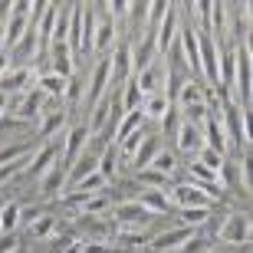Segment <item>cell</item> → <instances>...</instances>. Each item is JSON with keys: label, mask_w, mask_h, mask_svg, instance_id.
Returning a JSON list of instances; mask_svg holds the SVG:
<instances>
[{"label": "cell", "mask_w": 253, "mask_h": 253, "mask_svg": "<svg viewBox=\"0 0 253 253\" xmlns=\"http://www.w3.org/2000/svg\"><path fill=\"white\" fill-rule=\"evenodd\" d=\"M17 237L13 234H0V253H10V250H17Z\"/></svg>", "instance_id": "obj_44"}, {"label": "cell", "mask_w": 253, "mask_h": 253, "mask_svg": "<svg viewBox=\"0 0 253 253\" xmlns=\"http://www.w3.org/2000/svg\"><path fill=\"white\" fill-rule=\"evenodd\" d=\"M217 240L220 244H250V217L247 214H227L217 224Z\"/></svg>", "instance_id": "obj_4"}, {"label": "cell", "mask_w": 253, "mask_h": 253, "mask_svg": "<svg viewBox=\"0 0 253 253\" xmlns=\"http://www.w3.org/2000/svg\"><path fill=\"white\" fill-rule=\"evenodd\" d=\"M115 220L125 227V230H145L151 224V214L138 201H122V204H115Z\"/></svg>", "instance_id": "obj_5"}, {"label": "cell", "mask_w": 253, "mask_h": 253, "mask_svg": "<svg viewBox=\"0 0 253 253\" xmlns=\"http://www.w3.org/2000/svg\"><path fill=\"white\" fill-rule=\"evenodd\" d=\"M158 155V135H145L138 145V151H135V158H131V168L135 171H145L151 165V158Z\"/></svg>", "instance_id": "obj_18"}, {"label": "cell", "mask_w": 253, "mask_h": 253, "mask_svg": "<svg viewBox=\"0 0 253 253\" xmlns=\"http://www.w3.org/2000/svg\"><path fill=\"white\" fill-rule=\"evenodd\" d=\"M178 125H181V119H178V112H165V131H171V135H178Z\"/></svg>", "instance_id": "obj_43"}, {"label": "cell", "mask_w": 253, "mask_h": 253, "mask_svg": "<svg viewBox=\"0 0 253 253\" xmlns=\"http://www.w3.org/2000/svg\"><path fill=\"white\" fill-rule=\"evenodd\" d=\"M171 109L168 95L165 92H155V95H145V105H141V115H148V119H165V112Z\"/></svg>", "instance_id": "obj_27"}, {"label": "cell", "mask_w": 253, "mask_h": 253, "mask_svg": "<svg viewBox=\"0 0 253 253\" xmlns=\"http://www.w3.org/2000/svg\"><path fill=\"white\" fill-rule=\"evenodd\" d=\"M148 168H151V171H158V174H168V178H171V171L178 168V165H174V155H171V151H161V148H158V155L151 158Z\"/></svg>", "instance_id": "obj_34"}, {"label": "cell", "mask_w": 253, "mask_h": 253, "mask_svg": "<svg viewBox=\"0 0 253 253\" xmlns=\"http://www.w3.org/2000/svg\"><path fill=\"white\" fill-rule=\"evenodd\" d=\"M207 253H214V250H207ZM217 253H227V250H217Z\"/></svg>", "instance_id": "obj_49"}, {"label": "cell", "mask_w": 253, "mask_h": 253, "mask_svg": "<svg viewBox=\"0 0 253 253\" xmlns=\"http://www.w3.org/2000/svg\"><path fill=\"white\" fill-rule=\"evenodd\" d=\"M220 125H227V135L224 138L230 141V148L234 151H250V112H240V105H234L230 99H224V109H220Z\"/></svg>", "instance_id": "obj_1"}, {"label": "cell", "mask_w": 253, "mask_h": 253, "mask_svg": "<svg viewBox=\"0 0 253 253\" xmlns=\"http://www.w3.org/2000/svg\"><path fill=\"white\" fill-rule=\"evenodd\" d=\"M40 191H43L46 197H56V194L66 191V165H63V161H56V165L40 178Z\"/></svg>", "instance_id": "obj_13"}, {"label": "cell", "mask_w": 253, "mask_h": 253, "mask_svg": "<svg viewBox=\"0 0 253 253\" xmlns=\"http://www.w3.org/2000/svg\"><path fill=\"white\" fill-rule=\"evenodd\" d=\"M191 237H194V227H184V224H181V227H174V230L158 234L155 240H151V247H155V250H161V253H165V250L174 253L181 244H184V240H191Z\"/></svg>", "instance_id": "obj_10"}, {"label": "cell", "mask_w": 253, "mask_h": 253, "mask_svg": "<svg viewBox=\"0 0 253 253\" xmlns=\"http://www.w3.org/2000/svg\"><path fill=\"white\" fill-rule=\"evenodd\" d=\"M17 224H20V204L10 201V204L0 207V234H13Z\"/></svg>", "instance_id": "obj_30"}, {"label": "cell", "mask_w": 253, "mask_h": 253, "mask_svg": "<svg viewBox=\"0 0 253 253\" xmlns=\"http://www.w3.org/2000/svg\"><path fill=\"white\" fill-rule=\"evenodd\" d=\"M105 184H109V181H105L102 174H99V171H92V174H85V178L76 181L73 191H76V194H83V197H92V194H102Z\"/></svg>", "instance_id": "obj_24"}, {"label": "cell", "mask_w": 253, "mask_h": 253, "mask_svg": "<svg viewBox=\"0 0 253 253\" xmlns=\"http://www.w3.org/2000/svg\"><path fill=\"white\" fill-rule=\"evenodd\" d=\"M66 125V112L63 105H53L49 112H43V122H40V138H56Z\"/></svg>", "instance_id": "obj_15"}, {"label": "cell", "mask_w": 253, "mask_h": 253, "mask_svg": "<svg viewBox=\"0 0 253 253\" xmlns=\"http://www.w3.org/2000/svg\"><path fill=\"white\" fill-rule=\"evenodd\" d=\"M10 69V56H7V49H0V76Z\"/></svg>", "instance_id": "obj_45"}, {"label": "cell", "mask_w": 253, "mask_h": 253, "mask_svg": "<svg viewBox=\"0 0 253 253\" xmlns=\"http://www.w3.org/2000/svg\"><path fill=\"white\" fill-rule=\"evenodd\" d=\"M92 33H95V10L92 3H83V46H79V56H92Z\"/></svg>", "instance_id": "obj_22"}, {"label": "cell", "mask_w": 253, "mask_h": 253, "mask_svg": "<svg viewBox=\"0 0 253 253\" xmlns=\"http://www.w3.org/2000/svg\"><path fill=\"white\" fill-rule=\"evenodd\" d=\"M168 201H174L181 211H184V207H214V197L207 194L201 184H194V181H181V184H174V188L168 191Z\"/></svg>", "instance_id": "obj_3"}, {"label": "cell", "mask_w": 253, "mask_h": 253, "mask_svg": "<svg viewBox=\"0 0 253 253\" xmlns=\"http://www.w3.org/2000/svg\"><path fill=\"white\" fill-rule=\"evenodd\" d=\"M109 17H112V20H125V17H128V3H125V0L109 3Z\"/></svg>", "instance_id": "obj_42"}, {"label": "cell", "mask_w": 253, "mask_h": 253, "mask_svg": "<svg viewBox=\"0 0 253 253\" xmlns=\"http://www.w3.org/2000/svg\"><path fill=\"white\" fill-rule=\"evenodd\" d=\"M3 105H7V95H0V112H3Z\"/></svg>", "instance_id": "obj_47"}, {"label": "cell", "mask_w": 253, "mask_h": 253, "mask_svg": "<svg viewBox=\"0 0 253 253\" xmlns=\"http://www.w3.org/2000/svg\"><path fill=\"white\" fill-rule=\"evenodd\" d=\"M66 43H69V53H73V59L79 56V46H83V3H73V13H69V37H66Z\"/></svg>", "instance_id": "obj_16"}, {"label": "cell", "mask_w": 253, "mask_h": 253, "mask_svg": "<svg viewBox=\"0 0 253 253\" xmlns=\"http://www.w3.org/2000/svg\"><path fill=\"white\" fill-rule=\"evenodd\" d=\"M145 30H148V3H128V33L135 40H145Z\"/></svg>", "instance_id": "obj_14"}, {"label": "cell", "mask_w": 253, "mask_h": 253, "mask_svg": "<svg viewBox=\"0 0 253 253\" xmlns=\"http://www.w3.org/2000/svg\"><path fill=\"white\" fill-rule=\"evenodd\" d=\"M63 99H66L69 109H79V105H83V79H79V76H69V79H66Z\"/></svg>", "instance_id": "obj_31"}, {"label": "cell", "mask_w": 253, "mask_h": 253, "mask_svg": "<svg viewBox=\"0 0 253 253\" xmlns=\"http://www.w3.org/2000/svg\"><path fill=\"white\" fill-rule=\"evenodd\" d=\"M181 220H184V227L204 224V220H211V207H184L181 211Z\"/></svg>", "instance_id": "obj_36"}, {"label": "cell", "mask_w": 253, "mask_h": 253, "mask_svg": "<svg viewBox=\"0 0 253 253\" xmlns=\"http://www.w3.org/2000/svg\"><path fill=\"white\" fill-rule=\"evenodd\" d=\"M131 79H135V85L141 89V95H155V92H161V85H165V79H168V66H161L158 59H155L145 73L131 76Z\"/></svg>", "instance_id": "obj_7"}, {"label": "cell", "mask_w": 253, "mask_h": 253, "mask_svg": "<svg viewBox=\"0 0 253 253\" xmlns=\"http://www.w3.org/2000/svg\"><path fill=\"white\" fill-rule=\"evenodd\" d=\"M138 204L145 207L148 214H168L171 201H168V194H165V191H145V188H141L138 191Z\"/></svg>", "instance_id": "obj_19"}, {"label": "cell", "mask_w": 253, "mask_h": 253, "mask_svg": "<svg viewBox=\"0 0 253 253\" xmlns=\"http://www.w3.org/2000/svg\"><path fill=\"white\" fill-rule=\"evenodd\" d=\"M53 230H56V220H53L49 214H46V217H40L37 224L30 227V234H33V237H40V240H43V237H49Z\"/></svg>", "instance_id": "obj_40"}, {"label": "cell", "mask_w": 253, "mask_h": 253, "mask_svg": "<svg viewBox=\"0 0 253 253\" xmlns=\"http://www.w3.org/2000/svg\"><path fill=\"white\" fill-rule=\"evenodd\" d=\"M3 40H7V33H3V23H0V49H3Z\"/></svg>", "instance_id": "obj_46"}, {"label": "cell", "mask_w": 253, "mask_h": 253, "mask_svg": "<svg viewBox=\"0 0 253 253\" xmlns=\"http://www.w3.org/2000/svg\"><path fill=\"white\" fill-rule=\"evenodd\" d=\"M112 43H115V23L112 20H102L92 33V49H99L102 56H109L112 53Z\"/></svg>", "instance_id": "obj_20"}, {"label": "cell", "mask_w": 253, "mask_h": 253, "mask_svg": "<svg viewBox=\"0 0 253 253\" xmlns=\"http://www.w3.org/2000/svg\"><path fill=\"white\" fill-rule=\"evenodd\" d=\"M10 253H27V250H23V247H17V250H10Z\"/></svg>", "instance_id": "obj_48"}, {"label": "cell", "mask_w": 253, "mask_h": 253, "mask_svg": "<svg viewBox=\"0 0 253 253\" xmlns=\"http://www.w3.org/2000/svg\"><path fill=\"white\" fill-rule=\"evenodd\" d=\"M174 102H178V109H188V105L204 102V89H201L194 79H188V83H184V89L178 92V99H174Z\"/></svg>", "instance_id": "obj_28"}, {"label": "cell", "mask_w": 253, "mask_h": 253, "mask_svg": "<svg viewBox=\"0 0 253 253\" xmlns=\"http://www.w3.org/2000/svg\"><path fill=\"white\" fill-rule=\"evenodd\" d=\"M197 161L217 174V171H220V165H224V155H217V151H211V148H201V151H197Z\"/></svg>", "instance_id": "obj_39"}, {"label": "cell", "mask_w": 253, "mask_h": 253, "mask_svg": "<svg viewBox=\"0 0 253 253\" xmlns=\"http://www.w3.org/2000/svg\"><path fill=\"white\" fill-rule=\"evenodd\" d=\"M85 145H89V128H85V122H83V125H76V128L63 138V165H66V171H69V165L83 155Z\"/></svg>", "instance_id": "obj_8"}, {"label": "cell", "mask_w": 253, "mask_h": 253, "mask_svg": "<svg viewBox=\"0 0 253 253\" xmlns=\"http://www.w3.org/2000/svg\"><path fill=\"white\" fill-rule=\"evenodd\" d=\"M174 40H178V7L171 3V7H168V13H165V20H161L158 33H155V49L168 56V49L174 46Z\"/></svg>", "instance_id": "obj_6"}, {"label": "cell", "mask_w": 253, "mask_h": 253, "mask_svg": "<svg viewBox=\"0 0 253 253\" xmlns=\"http://www.w3.org/2000/svg\"><path fill=\"white\" fill-rule=\"evenodd\" d=\"M43 99H46V95H43V92L37 89V85H33V89H30V92L23 95V102H20V109H17L20 122H33V119L40 115V105H43Z\"/></svg>", "instance_id": "obj_21"}, {"label": "cell", "mask_w": 253, "mask_h": 253, "mask_svg": "<svg viewBox=\"0 0 253 253\" xmlns=\"http://www.w3.org/2000/svg\"><path fill=\"white\" fill-rule=\"evenodd\" d=\"M145 244H148V234H145V230H122V234H119V247H122V250L145 247Z\"/></svg>", "instance_id": "obj_37"}, {"label": "cell", "mask_w": 253, "mask_h": 253, "mask_svg": "<svg viewBox=\"0 0 253 253\" xmlns=\"http://www.w3.org/2000/svg\"><path fill=\"white\" fill-rule=\"evenodd\" d=\"M141 122H145V115H141V109H135V112H125L122 119H119V128H115V145H119V141H125L131 135V131H138L141 128Z\"/></svg>", "instance_id": "obj_23"}, {"label": "cell", "mask_w": 253, "mask_h": 253, "mask_svg": "<svg viewBox=\"0 0 253 253\" xmlns=\"http://www.w3.org/2000/svg\"><path fill=\"white\" fill-rule=\"evenodd\" d=\"M207 250H211V240H207V237H197V234H194L191 240H184V244H181L174 253H207Z\"/></svg>", "instance_id": "obj_38"}, {"label": "cell", "mask_w": 253, "mask_h": 253, "mask_svg": "<svg viewBox=\"0 0 253 253\" xmlns=\"http://www.w3.org/2000/svg\"><path fill=\"white\" fill-rule=\"evenodd\" d=\"M181 115H184V122H191L194 128H204V122H207V102L188 105V109H181Z\"/></svg>", "instance_id": "obj_35"}, {"label": "cell", "mask_w": 253, "mask_h": 253, "mask_svg": "<svg viewBox=\"0 0 253 253\" xmlns=\"http://www.w3.org/2000/svg\"><path fill=\"white\" fill-rule=\"evenodd\" d=\"M105 211H112V197H109V194H92L83 204V214H99V217H102Z\"/></svg>", "instance_id": "obj_33"}, {"label": "cell", "mask_w": 253, "mask_h": 253, "mask_svg": "<svg viewBox=\"0 0 253 253\" xmlns=\"http://www.w3.org/2000/svg\"><path fill=\"white\" fill-rule=\"evenodd\" d=\"M37 89L43 95H49V99H59L63 102V92H66V79H59L56 73H43L37 79Z\"/></svg>", "instance_id": "obj_25"}, {"label": "cell", "mask_w": 253, "mask_h": 253, "mask_svg": "<svg viewBox=\"0 0 253 253\" xmlns=\"http://www.w3.org/2000/svg\"><path fill=\"white\" fill-rule=\"evenodd\" d=\"M138 184H145V191H165V194L174 188L168 174H158V171H151V168L138 171Z\"/></svg>", "instance_id": "obj_26"}, {"label": "cell", "mask_w": 253, "mask_h": 253, "mask_svg": "<svg viewBox=\"0 0 253 253\" xmlns=\"http://www.w3.org/2000/svg\"><path fill=\"white\" fill-rule=\"evenodd\" d=\"M27 165H30L27 158L13 161V165H3V168H0V184H7L10 178H17V174H20V171H23V168H27Z\"/></svg>", "instance_id": "obj_41"}, {"label": "cell", "mask_w": 253, "mask_h": 253, "mask_svg": "<svg viewBox=\"0 0 253 253\" xmlns=\"http://www.w3.org/2000/svg\"><path fill=\"white\" fill-rule=\"evenodd\" d=\"M250 89H253V59H250V40L234 46V92L237 102L244 105V112H250Z\"/></svg>", "instance_id": "obj_2"}, {"label": "cell", "mask_w": 253, "mask_h": 253, "mask_svg": "<svg viewBox=\"0 0 253 253\" xmlns=\"http://www.w3.org/2000/svg\"><path fill=\"white\" fill-rule=\"evenodd\" d=\"M155 56H158V49H155V37H145L138 46L131 49V76L145 73V69L155 63Z\"/></svg>", "instance_id": "obj_12"}, {"label": "cell", "mask_w": 253, "mask_h": 253, "mask_svg": "<svg viewBox=\"0 0 253 253\" xmlns=\"http://www.w3.org/2000/svg\"><path fill=\"white\" fill-rule=\"evenodd\" d=\"M141 105H145V95H141V89L135 85V79H128V83L122 85V109L125 112H135Z\"/></svg>", "instance_id": "obj_29"}, {"label": "cell", "mask_w": 253, "mask_h": 253, "mask_svg": "<svg viewBox=\"0 0 253 253\" xmlns=\"http://www.w3.org/2000/svg\"><path fill=\"white\" fill-rule=\"evenodd\" d=\"M115 165H119V151L109 145V148L99 155V174H102L105 181H112V178H115Z\"/></svg>", "instance_id": "obj_32"}, {"label": "cell", "mask_w": 253, "mask_h": 253, "mask_svg": "<svg viewBox=\"0 0 253 253\" xmlns=\"http://www.w3.org/2000/svg\"><path fill=\"white\" fill-rule=\"evenodd\" d=\"M49 63H53L49 73H56L59 79H69V76H73V53H69V43H49Z\"/></svg>", "instance_id": "obj_11"}, {"label": "cell", "mask_w": 253, "mask_h": 253, "mask_svg": "<svg viewBox=\"0 0 253 253\" xmlns=\"http://www.w3.org/2000/svg\"><path fill=\"white\" fill-rule=\"evenodd\" d=\"M174 138H178V148L184 151L191 161L197 158V151L204 148V131L194 128L191 122H181V125H178V135H174Z\"/></svg>", "instance_id": "obj_9"}, {"label": "cell", "mask_w": 253, "mask_h": 253, "mask_svg": "<svg viewBox=\"0 0 253 253\" xmlns=\"http://www.w3.org/2000/svg\"><path fill=\"white\" fill-rule=\"evenodd\" d=\"M30 69H7V73L0 76V95H7V92H17V89H33L30 85Z\"/></svg>", "instance_id": "obj_17"}]
</instances>
